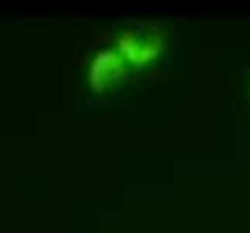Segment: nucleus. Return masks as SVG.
Masks as SVG:
<instances>
[{
  "instance_id": "f257e3e1",
  "label": "nucleus",
  "mask_w": 250,
  "mask_h": 233,
  "mask_svg": "<svg viewBox=\"0 0 250 233\" xmlns=\"http://www.w3.org/2000/svg\"><path fill=\"white\" fill-rule=\"evenodd\" d=\"M163 34L158 31H122L116 37V46L129 66H146L153 63L164 50Z\"/></svg>"
},
{
  "instance_id": "f03ea898",
  "label": "nucleus",
  "mask_w": 250,
  "mask_h": 233,
  "mask_svg": "<svg viewBox=\"0 0 250 233\" xmlns=\"http://www.w3.org/2000/svg\"><path fill=\"white\" fill-rule=\"evenodd\" d=\"M129 67L116 46L97 51L88 65V83L97 92H103L122 80Z\"/></svg>"
}]
</instances>
